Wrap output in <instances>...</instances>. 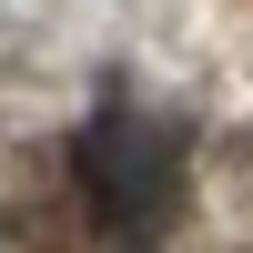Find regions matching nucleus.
<instances>
[{
  "mask_svg": "<svg viewBox=\"0 0 253 253\" xmlns=\"http://www.w3.org/2000/svg\"><path fill=\"white\" fill-rule=\"evenodd\" d=\"M81 193H91V213L112 233H152L182 203V142L142 112H101L81 132Z\"/></svg>",
  "mask_w": 253,
  "mask_h": 253,
  "instance_id": "nucleus-1",
  "label": "nucleus"
}]
</instances>
